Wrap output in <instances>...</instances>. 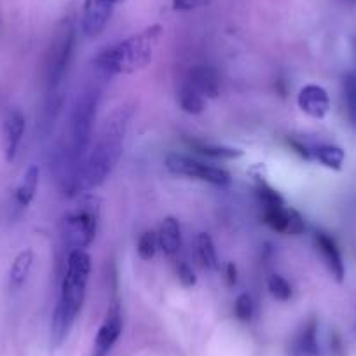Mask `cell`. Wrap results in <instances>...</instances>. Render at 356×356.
Instances as JSON below:
<instances>
[{"label": "cell", "instance_id": "6da1fadb", "mask_svg": "<svg viewBox=\"0 0 356 356\" xmlns=\"http://www.w3.org/2000/svg\"><path fill=\"white\" fill-rule=\"evenodd\" d=\"M129 112L126 108L114 111L102 124L97 142L86 154L79 170V194L97 189L114 171L124 149Z\"/></svg>", "mask_w": 356, "mask_h": 356}, {"label": "cell", "instance_id": "7a4b0ae2", "mask_svg": "<svg viewBox=\"0 0 356 356\" xmlns=\"http://www.w3.org/2000/svg\"><path fill=\"white\" fill-rule=\"evenodd\" d=\"M89 275H91V257L88 255V252L86 250L68 252L67 271L61 282L60 299H58L53 311V320H51V346L53 348H60L74 328L75 320L84 304Z\"/></svg>", "mask_w": 356, "mask_h": 356}, {"label": "cell", "instance_id": "3957f363", "mask_svg": "<svg viewBox=\"0 0 356 356\" xmlns=\"http://www.w3.org/2000/svg\"><path fill=\"white\" fill-rule=\"evenodd\" d=\"M161 37H163V26H149L140 33H135L115 46L102 51L93 60L95 67L108 75H126L143 70L152 63Z\"/></svg>", "mask_w": 356, "mask_h": 356}, {"label": "cell", "instance_id": "277c9868", "mask_svg": "<svg viewBox=\"0 0 356 356\" xmlns=\"http://www.w3.org/2000/svg\"><path fill=\"white\" fill-rule=\"evenodd\" d=\"M100 224V200L86 196L61 220V236L72 250H86L95 241Z\"/></svg>", "mask_w": 356, "mask_h": 356}, {"label": "cell", "instance_id": "5b68a950", "mask_svg": "<svg viewBox=\"0 0 356 356\" xmlns=\"http://www.w3.org/2000/svg\"><path fill=\"white\" fill-rule=\"evenodd\" d=\"M164 166H166V170L170 173L187 178H196V180L211 184V186L227 187L231 184V175H229L227 170L201 163V161L187 157L184 154H168L166 161H164Z\"/></svg>", "mask_w": 356, "mask_h": 356}, {"label": "cell", "instance_id": "8992f818", "mask_svg": "<svg viewBox=\"0 0 356 356\" xmlns=\"http://www.w3.org/2000/svg\"><path fill=\"white\" fill-rule=\"evenodd\" d=\"M75 46V30L70 22L61 23L51 44L49 58H47V84L49 88H56L65 79Z\"/></svg>", "mask_w": 356, "mask_h": 356}, {"label": "cell", "instance_id": "52a82bcc", "mask_svg": "<svg viewBox=\"0 0 356 356\" xmlns=\"http://www.w3.org/2000/svg\"><path fill=\"white\" fill-rule=\"evenodd\" d=\"M124 0H84L82 8L81 29L88 39H95L107 29L115 6L122 4Z\"/></svg>", "mask_w": 356, "mask_h": 356}, {"label": "cell", "instance_id": "ba28073f", "mask_svg": "<svg viewBox=\"0 0 356 356\" xmlns=\"http://www.w3.org/2000/svg\"><path fill=\"white\" fill-rule=\"evenodd\" d=\"M122 327H124V320H122V311L119 302H112L107 311L104 323L100 325L95 337L93 353L91 356H108L114 346L118 344L119 337L122 334Z\"/></svg>", "mask_w": 356, "mask_h": 356}, {"label": "cell", "instance_id": "9c48e42d", "mask_svg": "<svg viewBox=\"0 0 356 356\" xmlns=\"http://www.w3.org/2000/svg\"><path fill=\"white\" fill-rule=\"evenodd\" d=\"M264 222H266L273 231L282 232V234L299 236L306 231V220L302 215L293 208H266L264 210Z\"/></svg>", "mask_w": 356, "mask_h": 356}, {"label": "cell", "instance_id": "30bf717a", "mask_svg": "<svg viewBox=\"0 0 356 356\" xmlns=\"http://www.w3.org/2000/svg\"><path fill=\"white\" fill-rule=\"evenodd\" d=\"M314 246H316V252L320 253L321 260H323V264L327 266L332 278L337 283L344 282L346 266L335 239L332 238L330 234H327V232H316V234H314Z\"/></svg>", "mask_w": 356, "mask_h": 356}, {"label": "cell", "instance_id": "8fae6325", "mask_svg": "<svg viewBox=\"0 0 356 356\" xmlns=\"http://www.w3.org/2000/svg\"><path fill=\"white\" fill-rule=\"evenodd\" d=\"M297 105L309 118L325 119L328 112H330L332 102L327 93V89L318 84H306L299 91Z\"/></svg>", "mask_w": 356, "mask_h": 356}, {"label": "cell", "instance_id": "7c38bea8", "mask_svg": "<svg viewBox=\"0 0 356 356\" xmlns=\"http://www.w3.org/2000/svg\"><path fill=\"white\" fill-rule=\"evenodd\" d=\"M25 115L22 111L13 108L4 119V126H2V145H4V156L8 163H13L18 154L19 143H22L23 135H25Z\"/></svg>", "mask_w": 356, "mask_h": 356}, {"label": "cell", "instance_id": "4fadbf2b", "mask_svg": "<svg viewBox=\"0 0 356 356\" xmlns=\"http://www.w3.org/2000/svg\"><path fill=\"white\" fill-rule=\"evenodd\" d=\"M184 82H187L204 100H208V98L215 100L220 95V77L211 67L196 65V67L191 68Z\"/></svg>", "mask_w": 356, "mask_h": 356}, {"label": "cell", "instance_id": "5bb4252c", "mask_svg": "<svg viewBox=\"0 0 356 356\" xmlns=\"http://www.w3.org/2000/svg\"><path fill=\"white\" fill-rule=\"evenodd\" d=\"M157 241H159V248L163 253L170 259L177 257L182 250V231H180V224L175 217H166L161 224L159 232H157Z\"/></svg>", "mask_w": 356, "mask_h": 356}, {"label": "cell", "instance_id": "9a60e30c", "mask_svg": "<svg viewBox=\"0 0 356 356\" xmlns=\"http://www.w3.org/2000/svg\"><path fill=\"white\" fill-rule=\"evenodd\" d=\"M293 351L299 356H320V339H318V320L311 318L300 328L293 339Z\"/></svg>", "mask_w": 356, "mask_h": 356}, {"label": "cell", "instance_id": "2e32d148", "mask_svg": "<svg viewBox=\"0 0 356 356\" xmlns=\"http://www.w3.org/2000/svg\"><path fill=\"white\" fill-rule=\"evenodd\" d=\"M39 178H40V170L37 164H30L26 168V171L23 173L22 182L18 184L15 191V203L19 208H29L30 203L35 197L37 189H39Z\"/></svg>", "mask_w": 356, "mask_h": 356}, {"label": "cell", "instance_id": "e0dca14e", "mask_svg": "<svg viewBox=\"0 0 356 356\" xmlns=\"http://www.w3.org/2000/svg\"><path fill=\"white\" fill-rule=\"evenodd\" d=\"M33 260H35V255H33V250L30 248L22 250L15 257L11 269H9V285H11V289H22L25 285L30 276V271H32Z\"/></svg>", "mask_w": 356, "mask_h": 356}, {"label": "cell", "instance_id": "ac0fdd59", "mask_svg": "<svg viewBox=\"0 0 356 356\" xmlns=\"http://www.w3.org/2000/svg\"><path fill=\"white\" fill-rule=\"evenodd\" d=\"M311 156L318 163L323 164L325 168L334 171H341L346 161L344 149L337 145H330V143H321V145L311 147Z\"/></svg>", "mask_w": 356, "mask_h": 356}, {"label": "cell", "instance_id": "d6986e66", "mask_svg": "<svg viewBox=\"0 0 356 356\" xmlns=\"http://www.w3.org/2000/svg\"><path fill=\"white\" fill-rule=\"evenodd\" d=\"M196 255L197 264H200L201 269H207V271H213L218 266V257L217 250H215L213 239L207 232H201L196 238Z\"/></svg>", "mask_w": 356, "mask_h": 356}, {"label": "cell", "instance_id": "ffe728a7", "mask_svg": "<svg viewBox=\"0 0 356 356\" xmlns=\"http://www.w3.org/2000/svg\"><path fill=\"white\" fill-rule=\"evenodd\" d=\"M178 105L186 114L200 115L207 108V100L197 91H194L187 82H182V86L178 89Z\"/></svg>", "mask_w": 356, "mask_h": 356}, {"label": "cell", "instance_id": "44dd1931", "mask_svg": "<svg viewBox=\"0 0 356 356\" xmlns=\"http://www.w3.org/2000/svg\"><path fill=\"white\" fill-rule=\"evenodd\" d=\"M191 147H193L196 152L210 157V159H238V157H241L243 154H245L241 149H236V147L197 142V140H193V142H191Z\"/></svg>", "mask_w": 356, "mask_h": 356}, {"label": "cell", "instance_id": "7402d4cb", "mask_svg": "<svg viewBox=\"0 0 356 356\" xmlns=\"http://www.w3.org/2000/svg\"><path fill=\"white\" fill-rule=\"evenodd\" d=\"M257 196H259L260 203L264 204V210L285 207V200H283L282 194L275 187L269 186L262 177H257Z\"/></svg>", "mask_w": 356, "mask_h": 356}, {"label": "cell", "instance_id": "603a6c76", "mask_svg": "<svg viewBox=\"0 0 356 356\" xmlns=\"http://www.w3.org/2000/svg\"><path fill=\"white\" fill-rule=\"evenodd\" d=\"M267 289H269L271 296L276 300H280V302H286V300L292 299V285L282 275L269 276V280H267Z\"/></svg>", "mask_w": 356, "mask_h": 356}, {"label": "cell", "instance_id": "cb8c5ba5", "mask_svg": "<svg viewBox=\"0 0 356 356\" xmlns=\"http://www.w3.org/2000/svg\"><path fill=\"white\" fill-rule=\"evenodd\" d=\"M157 248H159V241H157V232L145 231L138 238L136 243V252L142 260H152L156 257Z\"/></svg>", "mask_w": 356, "mask_h": 356}, {"label": "cell", "instance_id": "d4e9b609", "mask_svg": "<svg viewBox=\"0 0 356 356\" xmlns=\"http://www.w3.org/2000/svg\"><path fill=\"white\" fill-rule=\"evenodd\" d=\"M253 313H255V304H253V299L248 296V293H241V296L236 297L234 300V316L238 318L239 321H250L253 318Z\"/></svg>", "mask_w": 356, "mask_h": 356}, {"label": "cell", "instance_id": "484cf974", "mask_svg": "<svg viewBox=\"0 0 356 356\" xmlns=\"http://www.w3.org/2000/svg\"><path fill=\"white\" fill-rule=\"evenodd\" d=\"M344 97L349 114L356 124V74H348L344 77Z\"/></svg>", "mask_w": 356, "mask_h": 356}, {"label": "cell", "instance_id": "4316f807", "mask_svg": "<svg viewBox=\"0 0 356 356\" xmlns=\"http://www.w3.org/2000/svg\"><path fill=\"white\" fill-rule=\"evenodd\" d=\"M177 276H178V282H180V285L186 286V289H193V286L197 283V278H196V275H194L193 267L186 262L178 264Z\"/></svg>", "mask_w": 356, "mask_h": 356}, {"label": "cell", "instance_id": "83f0119b", "mask_svg": "<svg viewBox=\"0 0 356 356\" xmlns=\"http://www.w3.org/2000/svg\"><path fill=\"white\" fill-rule=\"evenodd\" d=\"M211 0H173L175 11H193V9L203 8L210 4Z\"/></svg>", "mask_w": 356, "mask_h": 356}, {"label": "cell", "instance_id": "f1b7e54d", "mask_svg": "<svg viewBox=\"0 0 356 356\" xmlns=\"http://www.w3.org/2000/svg\"><path fill=\"white\" fill-rule=\"evenodd\" d=\"M289 143L300 157H304V159H307V161L313 159V156H311V149L307 145H304L302 142H297V140H289Z\"/></svg>", "mask_w": 356, "mask_h": 356}, {"label": "cell", "instance_id": "f546056e", "mask_svg": "<svg viewBox=\"0 0 356 356\" xmlns=\"http://www.w3.org/2000/svg\"><path fill=\"white\" fill-rule=\"evenodd\" d=\"M225 278H227L229 286H234L238 283V267L234 262H229L225 266Z\"/></svg>", "mask_w": 356, "mask_h": 356}, {"label": "cell", "instance_id": "4dcf8cb0", "mask_svg": "<svg viewBox=\"0 0 356 356\" xmlns=\"http://www.w3.org/2000/svg\"><path fill=\"white\" fill-rule=\"evenodd\" d=\"M353 2H355V4H356V0H353Z\"/></svg>", "mask_w": 356, "mask_h": 356}, {"label": "cell", "instance_id": "1f68e13d", "mask_svg": "<svg viewBox=\"0 0 356 356\" xmlns=\"http://www.w3.org/2000/svg\"><path fill=\"white\" fill-rule=\"evenodd\" d=\"M355 47H356V40H355Z\"/></svg>", "mask_w": 356, "mask_h": 356}]
</instances>
